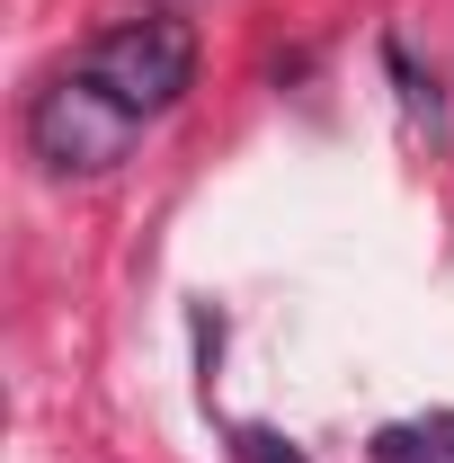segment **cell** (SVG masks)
<instances>
[{
  "mask_svg": "<svg viewBox=\"0 0 454 463\" xmlns=\"http://www.w3.org/2000/svg\"><path fill=\"white\" fill-rule=\"evenodd\" d=\"M80 71L108 90L116 108H134L152 125V116H170L178 99H187V80H196V27H187L178 9H143V18L108 27Z\"/></svg>",
  "mask_w": 454,
  "mask_h": 463,
  "instance_id": "cell-2",
  "label": "cell"
},
{
  "mask_svg": "<svg viewBox=\"0 0 454 463\" xmlns=\"http://www.w3.org/2000/svg\"><path fill=\"white\" fill-rule=\"evenodd\" d=\"M374 463H454L437 428H383L374 437Z\"/></svg>",
  "mask_w": 454,
  "mask_h": 463,
  "instance_id": "cell-3",
  "label": "cell"
},
{
  "mask_svg": "<svg viewBox=\"0 0 454 463\" xmlns=\"http://www.w3.org/2000/svg\"><path fill=\"white\" fill-rule=\"evenodd\" d=\"M232 455H241V463H303V446H285L277 428H241V437H232Z\"/></svg>",
  "mask_w": 454,
  "mask_h": 463,
  "instance_id": "cell-4",
  "label": "cell"
},
{
  "mask_svg": "<svg viewBox=\"0 0 454 463\" xmlns=\"http://www.w3.org/2000/svg\"><path fill=\"white\" fill-rule=\"evenodd\" d=\"M143 116L116 108L90 71H54L36 99H27V152L45 161L54 178H108L125 152H134Z\"/></svg>",
  "mask_w": 454,
  "mask_h": 463,
  "instance_id": "cell-1",
  "label": "cell"
}]
</instances>
